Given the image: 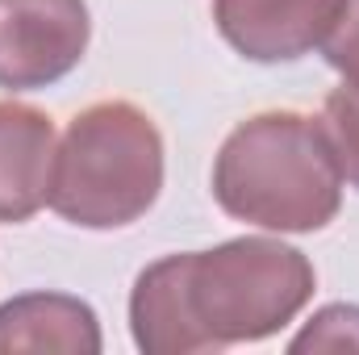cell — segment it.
Here are the masks:
<instances>
[{"instance_id":"6da1fadb","label":"cell","mask_w":359,"mask_h":355,"mask_svg":"<svg viewBox=\"0 0 359 355\" xmlns=\"http://www.w3.org/2000/svg\"><path fill=\"white\" fill-rule=\"evenodd\" d=\"M213 196L230 217L276 234L330 226L343 205V172L326 126L288 109L243 121L213 159Z\"/></svg>"},{"instance_id":"7a4b0ae2","label":"cell","mask_w":359,"mask_h":355,"mask_svg":"<svg viewBox=\"0 0 359 355\" xmlns=\"http://www.w3.org/2000/svg\"><path fill=\"white\" fill-rule=\"evenodd\" d=\"M163 188L159 126L130 100H100L72 117L55 147L46 205L84 230L138 222Z\"/></svg>"},{"instance_id":"3957f363","label":"cell","mask_w":359,"mask_h":355,"mask_svg":"<svg viewBox=\"0 0 359 355\" xmlns=\"http://www.w3.org/2000/svg\"><path fill=\"white\" fill-rule=\"evenodd\" d=\"M188 318L205 351L280 335L313 297V264L280 239H230L180 255Z\"/></svg>"},{"instance_id":"277c9868","label":"cell","mask_w":359,"mask_h":355,"mask_svg":"<svg viewBox=\"0 0 359 355\" xmlns=\"http://www.w3.org/2000/svg\"><path fill=\"white\" fill-rule=\"evenodd\" d=\"M92 38L84 0H0V88L34 92L80 67Z\"/></svg>"},{"instance_id":"5b68a950","label":"cell","mask_w":359,"mask_h":355,"mask_svg":"<svg viewBox=\"0 0 359 355\" xmlns=\"http://www.w3.org/2000/svg\"><path fill=\"white\" fill-rule=\"evenodd\" d=\"M347 0H213L222 38L251 63H292L334 34Z\"/></svg>"},{"instance_id":"8992f818","label":"cell","mask_w":359,"mask_h":355,"mask_svg":"<svg viewBox=\"0 0 359 355\" xmlns=\"http://www.w3.org/2000/svg\"><path fill=\"white\" fill-rule=\"evenodd\" d=\"M55 172V121L17 100H0V222H29L46 196Z\"/></svg>"},{"instance_id":"52a82bcc","label":"cell","mask_w":359,"mask_h":355,"mask_svg":"<svg viewBox=\"0 0 359 355\" xmlns=\"http://www.w3.org/2000/svg\"><path fill=\"white\" fill-rule=\"evenodd\" d=\"M104 347L88 301L67 293H21L0 305V355L67 351L96 355Z\"/></svg>"},{"instance_id":"ba28073f","label":"cell","mask_w":359,"mask_h":355,"mask_svg":"<svg viewBox=\"0 0 359 355\" xmlns=\"http://www.w3.org/2000/svg\"><path fill=\"white\" fill-rule=\"evenodd\" d=\"M322 126H326V138L334 147L343 180L351 188H359V88L355 84H343V88H334L326 96Z\"/></svg>"},{"instance_id":"9c48e42d","label":"cell","mask_w":359,"mask_h":355,"mask_svg":"<svg viewBox=\"0 0 359 355\" xmlns=\"http://www.w3.org/2000/svg\"><path fill=\"white\" fill-rule=\"evenodd\" d=\"M288 351H359V305H326L305 330L288 343Z\"/></svg>"},{"instance_id":"30bf717a","label":"cell","mask_w":359,"mask_h":355,"mask_svg":"<svg viewBox=\"0 0 359 355\" xmlns=\"http://www.w3.org/2000/svg\"><path fill=\"white\" fill-rule=\"evenodd\" d=\"M326 63L343 76V84L359 88V0H347L343 21L326 38Z\"/></svg>"}]
</instances>
